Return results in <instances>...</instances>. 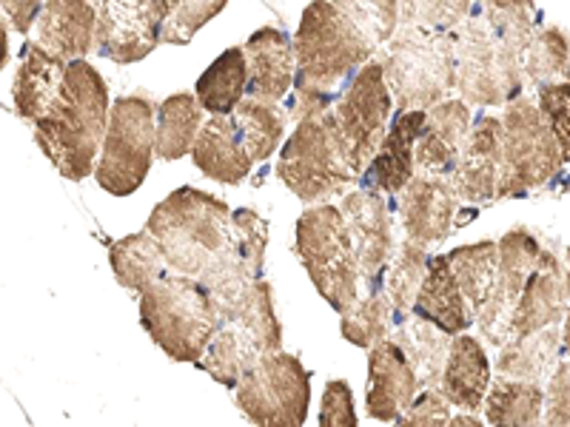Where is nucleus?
<instances>
[{
	"label": "nucleus",
	"mask_w": 570,
	"mask_h": 427,
	"mask_svg": "<svg viewBox=\"0 0 570 427\" xmlns=\"http://www.w3.org/2000/svg\"><path fill=\"white\" fill-rule=\"evenodd\" d=\"M109 115L104 78L86 60H71L60 98L35 123V142L66 180H86L98 169Z\"/></svg>",
	"instance_id": "f257e3e1"
},
{
	"label": "nucleus",
	"mask_w": 570,
	"mask_h": 427,
	"mask_svg": "<svg viewBox=\"0 0 570 427\" xmlns=\"http://www.w3.org/2000/svg\"><path fill=\"white\" fill-rule=\"evenodd\" d=\"M371 49L374 46L334 0H314L312 7L305 9L303 27L294 40V58H297L294 115L297 120L312 111L328 109L331 91L368 58Z\"/></svg>",
	"instance_id": "f03ea898"
},
{
	"label": "nucleus",
	"mask_w": 570,
	"mask_h": 427,
	"mask_svg": "<svg viewBox=\"0 0 570 427\" xmlns=\"http://www.w3.org/2000/svg\"><path fill=\"white\" fill-rule=\"evenodd\" d=\"M140 322L171 359L200 363L217 334L220 308L200 279L175 271L140 294Z\"/></svg>",
	"instance_id": "7ed1b4c3"
},
{
	"label": "nucleus",
	"mask_w": 570,
	"mask_h": 427,
	"mask_svg": "<svg viewBox=\"0 0 570 427\" xmlns=\"http://www.w3.org/2000/svg\"><path fill=\"white\" fill-rule=\"evenodd\" d=\"M146 228L160 242L171 271L200 277L232 234V208L214 195L186 186L151 211Z\"/></svg>",
	"instance_id": "20e7f679"
},
{
	"label": "nucleus",
	"mask_w": 570,
	"mask_h": 427,
	"mask_svg": "<svg viewBox=\"0 0 570 427\" xmlns=\"http://www.w3.org/2000/svg\"><path fill=\"white\" fill-rule=\"evenodd\" d=\"M277 175L308 206L345 195L354 186L356 171L345 155L334 111L323 109L299 117L297 129L279 151Z\"/></svg>",
	"instance_id": "39448f33"
},
{
	"label": "nucleus",
	"mask_w": 570,
	"mask_h": 427,
	"mask_svg": "<svg viewBox=\"0 0 570 427\" xmlns=\"http://www.w3.org/2000/svg\"><path fill=\"white\" fill-rule=\"evenodd\" d=\"M297 254L320 297L343 314L360 297V268L348 222L340 206L314 202L297 222Z\"/></svg>",
	"instance_id": "423d86ee"
},
{
	"label": "nucleus",
	"mask_w": 570,
	"mask_h": 427,
	"mask_svg": "<svg viewBox=\"0 0 570 427\" xmlns=\"http://www.w3.org/2000/svg\"><path fill=\"white\" fill-rule=\"evenodd\" d=\"M568 160L537 100L517 98L502 117V186L499 197H525L559 175Z\"/></svg>",
	"instance_id": "0eeeda50"
},
{
	"label": "nucleus",
	"mask_w": 570,
	"mask_h": 427,
	"mask_svg": "<svg viewBox=\"0 0 570 427\" xmlns=\"http://www.w3.org/2000/svg\"><path fill=\"white\" fill-rule=\"evenodd\" d=\"M383 69L400 109H431L456 86L454 43L436 32L409 29L394 43Z\"/></svg>",
	"instance_id": "6e6552de"
},
{
	"label": "nucleus",
	"mask_w": 570,
	"mask_h": 427,
	"mask_svg": "<svg viewBox=\"0 0 570 427\" xmlns=\"http://www.w3.org/2000/svg\"><path fill=\"white\" fill-rule=\"evenodd\" d=\"M157 155L155 109L142 98H120L111 106L104 155L98 160V186L115 197H129L142 186Z\"/></svg>",
	"instance_id": "1a4fd4ad"
},
{
	"label": "nucleus",
	"mask_w": 570,
	"mask_h": 427,
	"mask_svg": "<svg viewBox=\"0 0 570 427\" xmlns=\"http://www.w3.org/2000/svg\"><path fill=\"white\" fill-rule=\"evenodd\" d=\"M312 376L285 350L263 354L237 383V408L254 425L297 427L308 416Z\"/></svg>",
	"instance_id": "9d476101"
},
{
	"label": "nucleus",
	"mask_w": 570,
	"mask_h": 427,
	"mask_svg": "<svg viewBox=\"0 0 570 427\" xmlns=\"http://www.w3.org/2000/svg\"><path fill=\"white\" fill-rule=\"evenodd\" d=\"M456 86L473 106H502L519 95L522 54L497 38L485 23H468L456 38Z\"/></svg>",
	"instance_id": "9b49d317"
},
{
	"label": "nucleus",
	"mask_w": 570,
	"mask_h": 427,
	"mask_svg": "<svg viewBox=\"0 0 570 427\" xmlns=\"http://www.w3.org/2000/svg\"><path fill=\"white\" fill-rule=\"evenodd\" d=\"M389 115H391V95L385 83V69L380 63H368L354 78L345 98L334 109L340 137H343L345 155H348L351 169L356 177L365 175L371 160L376 157L389 135Z\"/></svg>",
	"instance_id": "f8f14e48"
},
{
	"label": "nucleus",
	"mask_w": 570,
	"mask_h": 427,
	"mask_svg": "<svg viewBox=\"0 0 570 427\" xmlns=\"http://www.w3.org/2000/svg\"><path fill=\"white\" fill-rule=\"evenodd\" d=\"M266 246V220H263L254 208L232 211V234H228V242L223 246V251L208 262L206 271L197 277L208 288V294L214 297L220 314L228 311V308H232L257 279H263Z\"/></svg>",
	"instance_id": "ddd939ff"
},
{
	"label": "nucleus",
	"mask_w": 570,
	"mask_h": 427,
	"mask_svg": "<svg viewBox=\"0 0 570 427\" xmlns=\"http://www.w3.org/2000/svg\"><path fill=\"white\" fill-rule=\"evenodd\" d=\"M539 257H542V246L533 234L525 228H513L499 240V268H497V282L488 297L485 308L476 317L480 334L488 345L502 348L508 339L513 337V311L517 302L525 291L528 279H531L533 268H537Z\"/></svg>",
	"instance_id": "4468645a"
},
{
	"label": "nucleus",
	"mask_w": 570,
	"mask_h": 427,
	"mask_svg": "<svg viewBox=\"0 0 570 427\" xmlns=\"http://www.w3.org/2000/svg\"><path fill=\"white\" fill-rule=\"evenodd\" d=\"M340 208H343L345 222H348L360 279L368 285L371 291H376L396 251L389 206H385L376 188H368V191H351V195H345Z\"/></svg>",
	"instance_id": "2eb2a0df"
},
{
	"label": "nucleus",
	"mask_w": 570,
	"mask_h": 427,
	"mask_svg": "<svg viewBox=\"0 0 570 427\" xmlns=\"http://www.w3.org/2000/svg\"><path fill=\"white\" fill-rule=\"evenodd\" d=\"M570 308V248L564 257L557 251H542L525 291L519 297L513 311V337H525L533 330L551 328L568 314Z\"/></svg>",
	"instance_id": "dca6fc26"
},
{
	"label": "nucleus",
	"mask_w": 570,
	"mask_h": 427,
	"mask_svg": "<svg viewBox=\"0 0 570 427\" xmlns=\"http://www.w3.org/2000/svg\"><path fill=\"white\" fill-rule=\"evenodd\" d=\"M456 191L451 177L416 175L409 186L400 191V220L405 237L422 246H434L445 240L454 226Z\"/></svg>",
	"instance_id": "f3484780"
},
{
	"label": "nucleus",
	"mask_w": 570,
	"mask_h": 427,
	"mask_svg": "<svg viewBox=\"0 0 570 427\" xmlns=\"http://www.w3.org/2000/svg\"><path fill=\"white\" fill-rule=\"evenodd\" d=\"M160 40V14L151 0H104L98 49L117 63L146 58Z\"/></svg>",
	"instance_id": "a211bd4d"
},
{
	"label": "nucleus",
	"mask_w": 570,
	"mask_h": 427,
	"mask_svg": "<svg viewBox=\"0 0 570 427\" xmlns=\"http://www.w3.org/2000/svg\"><path fill=\"white\" fill-rule=\"evenodd\" d=\"M420 388V376L409 363L405 350L396 345V339H383L371 348L368 388H365V405H368L371 419L400 421Z\"/></svg>",
	"instance_id": "6ab92c4d"
},
{
	"label": "nucleus",
	"mask_w": 570,
	"mask_h": 427,
	"mask_svg": "<svg viewBox=\"0 0 570 427\" xmlns=\"http://www.w3.org/2000/svg\"><path fill=\"white\" fill-rule=\"evenodd\" d=\"M451 180L460 191V200H499V186H502V120L480 117L473 123Z\"/></svg>",
	"instance_id": "aec40b11"
},
{
	"label": "nucleus",
	"mask_w": 570,
	"mask_h": 427,
	"mask_svg": "<svg viewBox=\"0 0 570 427\" xmlns=\"http://www.w3.org/2000/svg\"><path fill=\"white\" fill-rule=\"evenodd\" d=\"M425 109H402L394 117L383 146L365 169V186L385 191V195H400L402 188L414 180L416 169V140L425 129Z\"/></svg>",
	"instance_id": "412c9836"
},
{
	"label": "nucleus",
	"mask_w": 570,
	"mask_h": 427,
	"mask_svg": "<svg viewBox=\"0 0 570 427\" xmlns=\"http://www.w3.org/2000/svg\"><path fill=\"white\" fill-rule=\"evenodd\" d=\"M468 131H471V111L462 100H442V103L431 106L425 129L416 140V169H420V175H454Z\"/></svg>",
	"instance_id": "4be33fe9"
},
{
	"label": "nucleus",
	"mask_w": 570,
	"mask_h": 427,
	"mask_svg": "<svg viewBox=\"0 0 570 427\" xmlns=\"http://www.w3.org/2000/svg\"><path fill=\"white\" fill-rule=\"evenodd\" d=\"M191 157H195V166L203 175L217 182H226V186H237V182L246 180L254 166L234 111L232 115H214L212 120L203 123Z\"/></svg>",
	"instance_id": "5701e85b"
},
{
	"label": "nucleus",
	"mask_w": 570,
	"mask_h": 427,
	"mask_svg": "<svg viewBox=\"0 0 570 427\" xmlns=\"http://www.w3.org/2000/svg\"><path fill=\"white\" fill-rule=\"evenodd\" d=\"M98 23V0H46L38 23L40 46L63 60H78L91 49Z\"/></svg>",
	"instance_id": "b1692460"
},
{
	"label": "nucleus",
	"mask_w": 570,
	"mask_h": 427,
	"mask_svg": "<svg viewBox=\"0 0 570 427\" xmlns=\"http://www.w3.org/2000/svg\"><path fill=\"white\" fill-rule=\"evenodd\" d=\"M248 58V89L246 95L254 100L277 103L288 95L294 83V49L283 32L277 29H259L246 43Z\"/></svg>",
	"instance_id": "393cba45"
},
{
	"label": "nucleus",
	"mask_w": 570,
	"mask_h": 427,
	"mask_svg": "<svg viewBox=\"0 0 570 427\" xmlns=\"http://www.w3.org/2000/svg\"><path fill=\"white\" fill-rule=\"evenodd\" d=\"M488 388H491V363H488L485 348L480 339L456 334L440 390L454 408L476 414L485 401Z\"/></svg>",
	"instance_id": "a878e982"
},
{
	"label": "nucleus",
	"mask_w": 570,
	"mask_h": 427,
	"mask_svg": "<svg viewBox=\"0 0 570 427\" xmlns=\"http://www.w3.org/2000/svg\"><path fill=\"white\" fill-rule=\"evenodd\" d=\"M63 78H66L63 58L46 52L40 43L29 46L18 75H14V86H12L14 111H18L23 120L38 123L40 117L52 109L55 100L60 98Z\"/></svg>",
	"instance_id": "bb28decb"
},
{
	"label": "nucleus",
	"mask_w": 570,
	"mask_h": 427,
	"mask_svg": "<svg viewBox=\"0 0 570 427\" xmlns=\"http://www.w3.org/2000/svg\"><path fill=\"white\" fill-rule=\"evenodd\" d=\"M414 314L440 325L451 337L465 334L476 322L448 257H431V262H428L425 282H422L420 294H416Z\"/></svg>",
	"instance_id": "cd10ccee"
},
{
	"label": "nucleus",
	"mask_w": 570,
	"mask_h": 427,
	"mask_svg": "<svg viewBox=\"0 0 570 427\" xmlns=\"http://www.w3.org/2000/svg\"><path fill=\"white\" fill-rule=\"evenodd\" d=\"M559 354H564L562 334L553 325L525 334V337H511L502 345V354L497 359V374L542 385L557 370Z\"/></svg>",
	"instance_id": "c85d7f7f"
},
{
	"label": "nucleus",
	"mask_w": 570,
	"mask_h": 427,
	"mask_svg": "<svg viewBox=\"0 0 570 427\" xmlns=\"http://www.w3.org/2000/svg\"><path fill=\"white\" fill-rule=\"evenodd\" d=\"M451 342L454 339L448 330H442L431 319L416 317V314L411 319H402L400 330H396V345L405 350L409 363L414 365L422 388H440L442 385Z\"/></svg>",
	"instance_id": "c756f323"
},
{
	"label": "nucleus",
	"mask_w": 570,
	"mask_h": 427,
	"mask_svg": "<svg viewBox=\"0 0 570 427\" xmlns=\"http://www.w3.org/2000/svg\"><path fill=\"white\" fill-rule=\"evenodd\" d=\"M259 356H263V350H259L257 339L240 322L223 319V328H217V334L212 337L206 354H203V359L197 365L212 379H217L226 388H234L243 379V374L257 363Z\"/></svg>",
	"instance_id": "7c9ffc66"
},
{
	"label": "nucleus",
	"mask_w": 570,
	"mask_h": 427,
	"mask_svg": "<svg viewBox=\"0 0 570 427\" xmlns=\"http://www.w3.org/2000/svg\"><path fill=\"white\" fill-rule=\"evenodd\" d=\"M111 271H115L117 282L129 288V291L142 294L155 279L166 274V254H163L160 242L151 237V231H137L131 237L117 240L109 251Z\"/></svg>",
	"instance_id": "2f4dec72"
},
{
	"label": "nucleus",
	"mask_w": 570,
	"mask_h": 427,
	"mask_svg": "<svg viewBox=\"0 0 570 427\" xmlns=\"http://www.w3.org/2000/svg\"><path fill=\"white\" fill-rule=\"evenodd\" d=\"M248 89L246 49H228L197 80V100L212 115H232Z\"/></svg>",
	"instance_id": "473e14b6"
},
{
	"label": "nucleus",
	"mask_w": 570,
	"mask_h": 427,
	"mask_svg": "<svg viewBox=\"0 0 570 427\" xmlns=\"http://www.w3.org/2000/svg\"><path fill=\"white\" fill-rule=\"evenodd\" d=\"M448 262L454 268L456 282H460L462 294L468 299V308H471L473 319H476L482 308H485L488 297H491L493 282H497L499 242L482 240L473 242V246L454 248V251L448 254Z\"/></svg>",
	"instance_id": "72a5a7b5"
},
{
	"label": "nucleus",
	"mask_w": 570,
	"mask_h": 427,
	"mask_svg": "<svg viewBox=\"0 0 570 427\" xmlns=\"http://www.w3.org/2000/svg\"><path fill=\"white\" fill-rule=\"evenodd\" d=\"M544 416L542 385L499 376L491 383V396H485L488 425H537Z\"/></svg>",
	"instance_id": "f704fd0d"
},
{
	"label": "nucleus",
	"mask_w": 570,
	"mask_h": 427,
	"mask_svg": "<svg viewBox=\"0 0 570 427\" xmlns=\"http://www.w3.org/2000/svg\"><path fill=\"white\" fill-rule=\"evenodd\" d=\"M203 129V103L195 95H175L157 111V157L180 160L195 149Z\"/></svg>",
	"instance_id": "c9c22d12"
},
{
	"label": "nucleus",
	"mask_w": 570,
	"mask_h": 427,
	"mask_svg": "<svg viewBox=\"0 0 570 427\" xmlns=\"http://www.w3.org/2000/svg\"><path fill=\"white\" fill-rule=\"evenodd\" d=\"M220 319L240 322L257 339L263 354L279 350V345H283V325H279L277 311H274V294L266 279H257L228 311L220 314Z\"/></svg>",
	"instance_id": "e433bc0d"
},
{
	"label": "nucleus",
	"mask_w": 570,
	"mask_h": 427,
	"mask_svg": "<svg viewBox=\"0 0 570 427\" xmlns=\"http://www.w3.org/2000/svg\"><path fill=\"white\" fill-rule=\"evenodd\" d=\"M391 302L389 291H371L368 297H356L354 302L340 314V328L343 337L356 348H374L376 342H383L389 337V319H391Z\"/></svg>",
	"instance_id": "4c0bfd02"
},
{
	"label": "nucleus",
	"mask_w": 570,
	"mask_h": 427,
	"mask_svg": "<svg viewBox=\"0 0 570 427\" xmlns=\"http://www.w3.org/2000/svg\"><path fill=\"white\" fill-rule=\"evenodd\" d=\"M234 117H237V123H240L243 140H246V149L248 155H252V160L266 162L268 157L277 151L279 140H283V111L274 103H266V100L248 98L234 109Z\"/></svg>",
	"instance_id": "58836bf2"
},
{
	"label": "nucleus",
	"mask_w": 570,
	"mask_h": 427,
	"mask_svg": "<svg viewBox=\"0 0 570 427\" xmlns=\"http://www.w3.org/2000/svg\"><path fill=\"white\" fill-rule=\"evenodd\" d=\"M425 248L428 246H422V242L405 237L400 251H394L389 274V297L396 311H414L416 294H420L422 282H425L428 262H431Z\"/></svg>",
	"instance_id": "ea45409f"
},
{
	"label": "nucleus",
	"mask_w": 570,
	"mask_h": 427,
	"mask_svg": "<svg viewBox=\"0 0 570 427\" xmlns=\"http://www.w3.org/2000/svg\"><path fill=\"white\" fill-rule=\"evenodd\" d=\"M525 71L533 83H559L570 80V43L562 29H544L533 34L525 49Z\"/></svg>",
	"instance_id": "a19ab883"
},
{
	"label": "nucleus",
	"mask_w": 570,
	"mask_h": 427,
	"mask_svg": "<svg viewBox=\"0 0 570 427\" xmlns=\"http://www.w3.org/2000/svg\"><path fill=\"white\" fill-rule=\"evenodd\" d=\"M160 14V38L186 43L197 29L226 7V0H151Z\"/></svg>",
	"instance_id": "79ce46f5"
},
{
	"label": "nucleus",
	"mask_w": 570,
	"mask_h": 427,
	"mask_svg": "<svg viewBox=\"0 0 570 427\" xmlns=\"http://www.w3.org/2000/svg\"><path fill=\"white\" fill-rule=\"evenodd\" d=\"M340 9L351 18L360 32L365 34L371 46L383 43L400 18V3L396 0H334Z\"/></svg>",
	"instance_id": "37998d69"
},
{
	"label": "nucleus",
	"mask_w": 570,
	"mask_h": 427,
	"mask_svg": "<svg viewBox=\"0 0 570 427\" xmlns=\"http://www.w3.org/2000/svg\"><path fill=\"white\" fill-rule=\"evenodd\" d=\"M471 0H402V27L422 32H445L460 23Z\"/></svg>",
	"instance_id": "c03bdc74"
},
{
	"label": "nucleus",
	"mask_w": 570,
	"mask_h": 427,
	"mask_svg": "<svg viewBox=\"0 0 570 427\" xmlns=\"http://www.w3.org/2000/svg\"><path fill=\"white\" fill-rule=\"evenodd\" d=\"M539 109L557 135L564 157H570V80L539 86Z\"/></svg>",
	"instance_id": "a18cd8bd"
},
{
	"label": "nucleus",
	"mask_w": 570,
	"mask_h": 427,
	"mask_svg": "<svg viewBox=\"0 0 570 427\" xmlns=\"http://www.w3.org/2000/svg\"><path fill=\"white\" fill-rule=\"evenodd\" d=\"M451 401L445 399L440 388H422L409 410L400 416V425H451Z\"/></svg>",
	"instance_id": "49530a36"
},
{
	"label": "nucleus",
	"mask_w": 570,
	"mask_h": 427,
	"mask_svg": "<svg viewBox=\"0 0 570 427\" xmlns=\"http://www.w3.org/2000/svg\"><path fill=\"white\" fill-rule=\"evenodd\" d=\"M544 425H570V359L557 365L544 388Z\"/></svg>",
	"instance_id": "de8ad7c7"
},
{
	"label": "nucleus",
	"mask_w": 570,
	"mask_h": 427,
	"mask_svg": "<svg viewBox=\"0 0 570 427\" xmlns=\"http://www.w3.org/2000/svg\"><path fill=\"white\" fill-rule=\"evenodd\" d=\"M320 425L331 427H354L356 425V410H354V394H351L345 379H334L325 385L323 394V408H320Z\"/></svg>",
	"instance_id": "09e8293b"
},
{
	"label": "nucleus",
	"mask_w": 570,
	"mask_h": 427,
	"mask_svg": "<svg viewBox=\"0 0 570 427\" xmlns=\"http://www.w3.org/2000/svg\"><path fill=\"white\" fill-rule=\"evenodd\" d=\"M3 9H7V18L12 20V27L18 29V32H27L35 23L40 0H3Z\"/></svg>",
	"instance_id": "8fccbe9b"
},
{
	"label": "nucleus",
	"mask_w": 570,
	"mask_h": 427,
	"mask_svg": "<svg viewBox=\"0 0 570 427\" xmlns=\"http://www.w3.org/2000/svg\"><path fill=\"white\" fill-rule=\"evenodd\" d=\"M460 425H468V427H480L482 421H480V416H476V414H465V410H462L460 416H454V419H451V427H460Z\"/></svg>",
	"instance_id": "3c124183"
},
{
	"label": "nucleus",
	"mask_w": 570,
	"mask_h": 427,
	"mask_svg": "<svg viewBox=\"0 0 570 427\" xmlns=\"http://www.w3.org/2000/svg\"><path fill=\"white\" fill-rule=\"evenodd\" d=\"M562 350H564V356H568V359H570V308H568V314H564V330H562Z\"/></svg>",
	"instance_id": "603ef678"
}]
</instances>
